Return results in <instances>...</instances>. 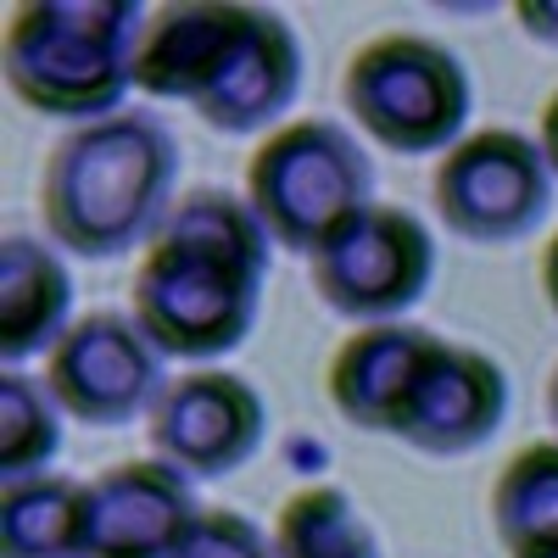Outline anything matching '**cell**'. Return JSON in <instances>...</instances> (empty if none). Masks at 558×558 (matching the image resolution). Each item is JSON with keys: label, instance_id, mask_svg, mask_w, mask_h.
<instances>
[{"label": "cell", "instance_id": "1", "mask_svg": "<svg viewBox=\"0 0 558 558\" xmlns=\"http://www.w3.org/2000/svg\"><path fill=\"white\" fill-rule=\"evenodd\" d=\"M179 140L157 112L68 129L39 173V218L73 257L107 263L151 246L173 218Z\"/></svg>", "mask_w": 558, "mask_h": 558}, {"label": "cell", "instance_id": "6", "mask_svg": "<svg viewBox=\"0 0 558 558\" xmlns=\"http://www.w3.org/2000/svg\"><path fill=\"white\" fill-rule=\"evenodd\" d=\"M436 218L470 246H508L525 241L547 218L553 168L542 146L520 129H475L470 140L436 162L430 184Z\"/></svg>", "mask_w": 558, "mask_h": 558}, {"label": "cell", "instance_id": "14", "mask_svg": "<svg viewBox=\"0 0 558 558\" xmlns=\"http://www.w3.org/2000/svg\"><path fill=\"white\" fill-rule=\"evenodd\" d=\"M441 336L413 324H363L330 357V402L363 436H397L402 402Z\"/></svg>", "mask_w": 558, "mask_h": 558}, {"label": "cell", "instance_id": "23", "mask_svg": "<svg viewBox=\"0 0 558 558\" xmlns=\"http://www.w3.org/2000/svg\"><path fill=\"white\" fill-rule=\"evenodd\" d=\"M542 157H547V168H553V179H558V89H553V101L542 107Z\"/></svg>", "mask_w": 558, "mask_h": 558}, {"label": "cell", "instance_id": "24", "mask_svg": "<svg viewBox=\"0 0 558 558\" xmlns=\"http://www.w3.org/2000/svg\"><path fill=\"white\" fill-rule=\"evenodd\" d=\"M542 296H547V307L558 313V235H553L547 252H542Z\"/></svg>", "mask_w": 558, "mask_h": 558}, {"label": "cell", "instance_id": "4", "mask_svg": "<svg viewBox=\"0 0 558 558\" xmlns=\"http://www.w3.org/2000/svg\"><path fill=\"white\" fill-rule=\"evenodd\" d=\"M341 101L352 123L391 157L452 151L470 123V68L441 39L380 34L347 62Z\"/></svg>", "mask_w": 558, "mask_h": 558}, {"label": "cell", "instance_id": "20", "mask_svg": "<svg viewBox=\"0 0 558 558\" xmlns=\"http://www.w3.org/2000/svg\"><path fill=\"white\" fill-rule=\"evenodd\" d=\"M168 235L213 246V252L252 263V268H268V246H274L263 218L252 213V202L235 191H218V184H196L191 196H179V207L168 218Z\"/></svg>", "mask_w": 558, "mask_h": 558}, {"label": "cell", "instance_id": "3", "mask_svg": "<svg viewBox=\"0 0 558 558\" xmlns=\"http://www.w3.org/2000/svg\"><path fill=\"white\" fill-rule=\"evenodd\" d=\"M246 202L274 246L313 257L375 202V168L336 118H291L252 151Z\"/></svg>", "mask_w": 558, "mask_h": 558}, {"label": "cell", "instance_id": "7", "mask_svg": "<svg viewBox=\"0 0 558 558\" xmlns=\"http://www.w3.org/2000/svg\"><path fill=\"white\" fill-rule=\"evenodd\" d=\"M307 263H313V291L330 313L352 324H391L430 291L436 246L408 207L368 202Z\"/></svg>", "mask_w": 558, "mask_h": 558}, {"label": "cell", "instance_id": "8", "mask_svg": "<svg viewBox=\"0 0 558 558\" xmlns=\"http://www.w3.org/2000/svg\"><path fill=\"white\" fill-rule=\"evenodd\" d=\"M45 386H51L57 408L73 425L118 430L157 408V397L168 391V375H162V352L134 324V313L101 307V313L73 318V330L51 347Z\"/></svg>", "mask_w": 558, "mask_h": 558}, {"label": "cell", "instance_id": "5", "mask_svg": "<svg viewBox=\"0 0 558 558\" xmlns=\"http://www.w3.org/2000/svg\"><path fill=\"white\" fill-rule=\"evenodd\" d=\"M263 274L252 263H235L213 246L162 235L146 246L134 268V324L151 336L162 357L184 363H213L223 352H235L263 302Z\"/></svg>", "mask_w": 558, "mask_h": 558}, {"label": "cell", "instance_id": "15", "mask_svg": "<svg viewBox=\"0 0 558 558\" xmlns=\"http://www.w3.org/2000/svg\"><path fill=\"white\" fill-rule=\"evenodd\" d=\"M73 330V279L57 246L34 235L0 241V357L7 368L51 352Z\"/></svg>", "mask_w": 558, "mask_h": 558}, {"label": "cell", "instance_id": "26", "mask_svg": "<svg viewBox=\"0 0 558 558\" xmlns=\"http://www.w3.org/2000/svg\"><path fill=\"white\" fill-rule=\"evenodd\" d=\"M525 558H558V547H536V553H525Z\"/></svg>", "mask_w": 558, "mask_h": 558}, {"label": "cell", "instance_id": "13", "mask_svg": "<svg viewBox=\"0 0 558 558\" xmlns=\"http://www.w3.org/2000/svg\"><path fill=\"white\" fill-rule=\"evenodd\" d=\"M257 7H229V0H179V7H157L146 23V39L134 51V89H146L151 101H184L218 78L229 62L235 39L246 34Z\"/></svg>", "mask_w": 558, "mask_h": 558}, {"label": "cell", "instance_id": "11", "mask_svg": "<svg viewBox=\"0 0 558 558\" xmlns=\"http://www.w3.org/2000/svg\"><path fill=\"white\" fill-rule=\"evenodd\" d=\"M502 413H508L502 368L475 347L441 341L425 357V368H418V380L402 402L397 441H408L413 452H430V458H458V452L492 441Z\"/></svg>", "mask_w": 558, "mask_h": 558}, {"label": "cell", "instance_id": "22", "mask_svg": "<svg viewBox=\"0 0 558 558\" xmlns=\"http://www.w3.org/2000/svg\"><path fill=\"white\" fill-rule=\"evenodd\" d=\"M514 17H520V28H525L531 39L558 45V0H520Z\"/></svg>", "mask_w": 558, "mask_h": 558}, {"label": "cell", "instance_id": "17", "mask_svg": "<svg viewBox=\"0 0 558 558\" xmlns=\"http://www.w3.org/2000/svg\"><path fill=\"white\" fill-rule=\"evenodd\" d=\"M492 531L508 558L558 547V441H531L492 486Z\"/></svg>", "mask_w": 558, "mask_h": 558}, {"label": "cell", "instance_id": "12", "mask_svg": "<svg viewBox=\"0 0 558 558\" xmlns=\"http://www.w3.org/2000/svg\"><path fill=\"white\" fill-rule=\"evenodd\" d=\"M302 89V45H296V28L257 7L246 34L235 39L229 62L218 68V78L196 96V118L218 134H252V129H268L291 112Z\"/></svg>", "mask_w": 558, "mask_h": 558}, {"label": "cell", "instance_id": "9", "mask_svg": "<svg viewBox=\"0 0 558 558\" xmlns=\"http://www.w3.org/2000/svg\"><path fill=\"white\" fill-rule=\"evenodd\" d=\"M268 408L252 380L229 368H191L173 375L157 408L146 413V441L191 481H223L263 447Z\"/></svg>", "mask_w": 558, "mask_h": 558}, {"label": "cell", "instance_id": "10", "mask_svg": "<svg viewBox=\"0 0 558 558\" xmlns=\"http://www.w3.org/2000/svg\"><path fill=\"white\" fill-rule=\"evenodd\" d=\"M89 502H96L89 558H179L184 536L202 520L196 481L179 475L168 458L112 463L89 481Z\"/></svg>", "mask_w": 558, "mask_h": 558}, {"label": "cell", "instance_id": "16", "mask_svg": "<svg viewBox=\"0 0 558 558\" xmlns=\"http://www.w3.org/2000/svg\"><path fill=\"white\" fill-rule=\"evenodd\" d=\"M96 502L89 481L39 475L0 492V558H89Z\"/></svg>", "mask_w": 558, "mask_h": 558}, {"label": "cell", "instance_id": "25", "mask_svg": "<svg viewBox=\"0 0 558 558\" xmlns=\"http://www.w3.org/2000/svg\"><path fill=\"white\" fill-rule=\"evenodd\" d=\"M547 418L558 425V368H553V380H547Z\"/></svg>", "mask_w": 558, "mask_h": 558}, {"label": "cell", "instance_id": "2", "mask_svg": "<svg viewBox=\"0 0 558 558\" xmlns=\"http://www.w3.org/2000/svg\"><path fill=\"white\" fill-rule=\"evenodd\" d=\"M151 12L134 0H28L7 23V89L39 118L101 123L134 89Z\"/></svg>", "mask_w": 558, "mask_h": 558}, {"label": "cell", "instance_id": "21", "mask_svg": "<svg viewBox=\"0 0 558 558\" xmlns=\"http://www.w3.org/2000/svg\"><path fill=\"white\" fill-rule=\"evenodd\" d=\"M179 558H279V553H274V536H263L235 508H202Z\"/></svg>", "mask_w": 558, "mask_h": 558}, {"label": "cell", "instance_id": "19", "mask_svg": "<svg viewBox=\"0 0 558 558\" xmlns=\"http://www.w3.org/2000/svg\"><path fill=\"white\" fill-rule=\"evenodd\" d=\"M57 447H62V408L51 386L23 375V368H7L0 375V475H7V486L51 475Z\"/></svg>", "mask_w": 558, "mask_h": 558}, {"label": "cell", "instance_id": "18", "mask_svg": "<svg viewBox=\"0 0 558 558\" xmlns=\"http://www.w3.org/2000/svg\"><path fill=\"white\" fill-rule=\"evenodd\" d=\"M279 558H380V536L368 531L357 502L341 486H302L274 520Z\"/></svg>", "mask_w": 558, "mask_h": 558}]
</instances>
